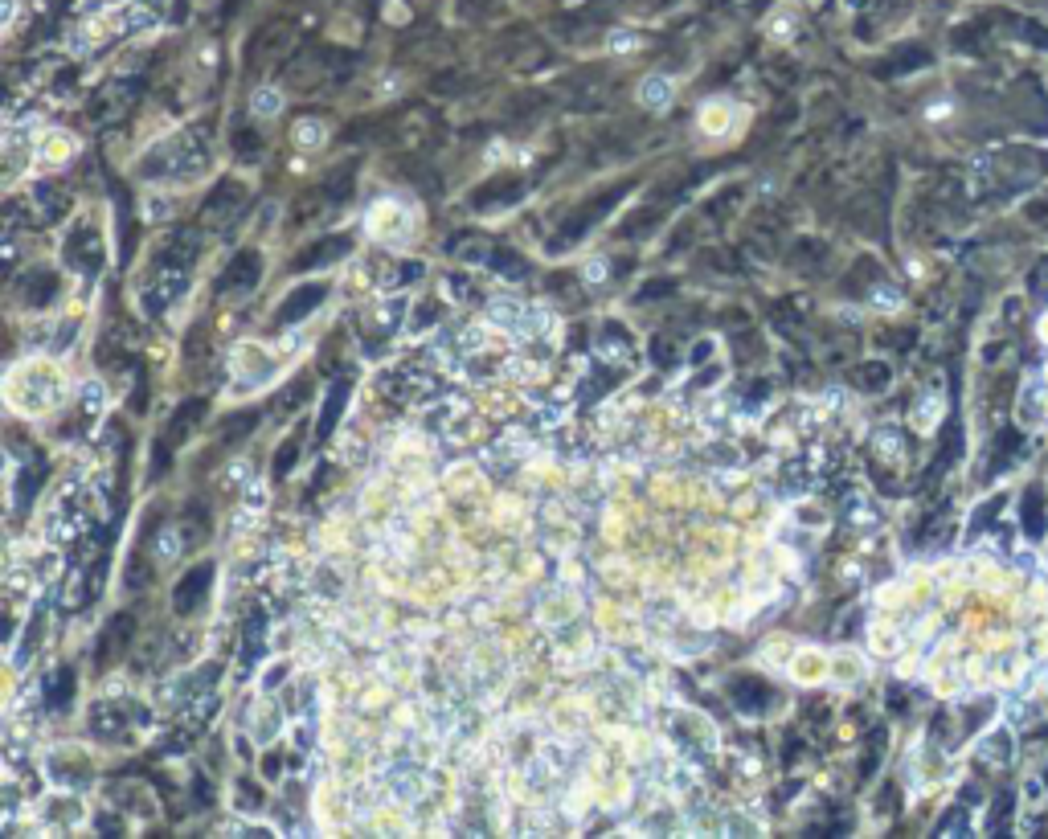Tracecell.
Masks as SVG:
<instances>
[{"label":"cell","mask_w":1048,"mask_h":839,"mask_svg":"<svg viewBox=\"0 0 1048 839\" xmlns=\"http://www.w3.org/2000/svg\"><path fill=\"white\" fill-rule=\"evenodd\" d=\"M201 168H209V144L197 131H185V136L156 144L140 160V176H148V181H189Z\"/></svg>","instance_id":"cell-1"},{"label":"cell","mask_w":1048,"mask_h":839,"mask_svg":"<svg viewBox=\"0 0 1048 839\" xmlns=\"http://www.w3.org/2000/svg\"><path fill=\"white\" fill-rule=\"evenodd\" d=\"M627 193H631V185H615V189H606V193H598L594 201L578 205V209H574L570 217H565V226H561V234H557V238L549 242V250H553V254H561V250H570V246H578V242H582V238H586V234H590V230H594V226L602 222V217H606L610 209H615V205H619V201H623Z\"/></svg>","instance_id":"cell-2"},{"label":"cell","mask_w":1048,"mask_h":839,"mask_svg":"<svg viewBox=\"0 0 1048 839\" xmlns=\"http://www.w3.org/2000/svg\"><path fill=\"white\" fill-rule=\"evenodd\" d=\"M524 193H529V181H524V176H492L488 185L471 189L467 205L475 213H500V209H512Z\"/></svg>","instance_id":"cell-3"},{"label":"cell","mask_w":1048,"mask_h":839,"mask_svg":"<svg viewBox=\"0 0 1048 839\" xmlns=\"http://www.w3.org/2000/svg\"><path fill=\"white\" fill-rule=\"evenodd\" d=\"M62 254H66L70 267L82 271V275H99V271H103V238H99V230H95L91 222H78V226H74V234L66 238Z\"/></svg>","instance_id":"cell-4"},{"label":"cell","mask_w":1048,"mask_h":839,"mask_svg":"<svg viewBox=\"0 0 1048 839\" xmlns=\"http://www.w3.org/2000/svg\"><path fill=\"white\" fill-rule=\"evenodd\" d=\"M348 254H353V238L332 234V238L312 242L308 250H299V254L291 258V271H324V267H332V262H340V258H348Z\"/></svg>","instance_id":"cell-5"},{"label":"cell","mask_w":1048,"mask_h":839,"mask_svg":"<svg viewBox=\"0 0 1048 839\" xmlns=\"http://www.w3.org/2000/svg\"><path fill=\"white\" fill-rule=\"evenodd\" d=\"M185 287H189V267H168V262H160V267H156V283L144 291V307L156 316V312H164L172 299H181Z\"/></svg>","instance_id":"cell-6"},{"label":"cell","mask_w":1048,"mask_h":839,"mask_svg":"<svg viewBox=\"0 0 1048 839\" xmlns=\"http://www.w3.org/2000/svg\"><path fill=\"white\" fill-rule=\"evenodd\" d=\"M54 295H58V275L54 271H46V267H33V271H25L17 283H13V299L21 303V307H50L54 303Z\"/></svg>","instance_id":"cell-7"},{"label":"cell","mask_w":1048,"mask_h":839,"mask_svg":"<svg viewBox=\"0 0 1048 839\" xmlns=\"http://www.w3.org/2000/svg\"><path fill=\"white\" fill-rule=\"evenodd\" d=\"M131 635H136V618H131V614H115L111 623H107V631L99 635V643H95V668H111L115 659L127 651Z\"/></svg>","instance_id":"cell-8"},{"label":"cell","mask_w":1048,"mask_h":839,"mask_svg":"<svg viewBox=\"0 0 1048 839\" xmlns=\"http://www.w3.org/2000/svg\"><path fill=\"white\" fill-rule=\"evenodd\" d=\"M209 586H213V565L205 561V565L189 569L185 578L177 582V590H172V610H177V614H193V610L209 598Z\"/></svg>","instance_id":"cell-9"},{"label":"cell","mask_w":1048,"mask_h":839,"mask_svg":"<svg viewBox=\"0 0 1048 839\" xmlns=\"http://www.w3.org/2000/svg\"><path fill=\"white\" fill-rule=\"evenodd\" d=\"M381 393H393L398 402H426L434 393V377L418 373V369H393L381 377Z\"/></svg>","instance_id":"cell-10"},{"label":"cell","mask_w":1048,"mask_h":839,"mask_svg":"<svg viewBox=\"0 0 1048 839\" xmlns=\"http://www.w3.org/2000/svg\"><path fill=\"white\" fill-rule=\"evenodd\" d=\"M324 299H328V283H303V287H295V291L283 299V307H279V324H299V320H308Z\"/></svg>","instance_id":"cell-11"},{"label":"cell","mask_w":1048,"mask_h":839,"mask_svg":"<svg viewBox=\"0 0 1048 839\" xmlns=\"http://www.w3.org/2000/svg\"><path fill=\"white\" fill-rule=\"evenodd\" d=\"M82 524H86V504L78 500V496H62V504H58V512H54V520H50V537L62 545H70V541H78V533H82Z\"/></svg>","instance_id":"cell-12"},{"label":"cell","mask_w":1048,"mask_h":839,"mask_svg":"<svg viewBox=\"0 0 1048 839\" xmlns=\"http://www.w3.org/2000/svg\"><path fill=\"white\" fill-rule=\"evenodd\" d=\"M127 721H131V713L123 709V704H115V700L95 704V713H91V729H95L99 741H127V733H123Z\"/></svg>","instance_id":"cell-13"},{"label":"cell","mask_w":1048,"mask_h":839,"mask_svg":"<svg viewBox=\"0 0 1048 839\" xmlns=\"http://www.w3.org/2000/svg\"><path fill=\"white\" fill-rule=\"evenodd\" d=\"M242 201H246L242 185H234V181H222V185H217V189L205 197V209H201V217H205V222H222V217H238V213H242Z\"/></svg>","instance_id":"cell-14"},{"label":"cell","mask_w":1048,"mask_h":839,"mask_svg":"<svg viewBox=\"0 0 1048 839\" xmlns=\"http://www.w3.org/2000/svg\"><path fill=\"white\" fill-rule=\"evenodd\" d=\"M205 410H209L205 397H189V402H181V410L172 414V422H168V447L189 443V434L197 430V422L205 418Z\"/></svg>","instance_id":"cell-15"},{"label":"cell","mask_w":1048,"mask_h":839,"mask_svg":"<svg viewBox=\"0 0 1048 839\" xmlns=\"http://www.w3.org/2000/svg\"><path fill=\"white\" fill-rule=\"evenodd\" d=\"M348 393H353V381L336 377L332 389H328V402H324V410H320V422H316V438H320V443L336 430V422H340V414H344V406H348Z\"/></svg>","instance_id":"cell-16"},{"label":"cell","mask_w":1048,"mask_h":839,"mask_svg":"<svg viewBox=\"0 0 1048 839\" xmlns=\"http://www.w3.org/2000/svg\"><path fill=\"white\" fill-rule=\"evenodd\" d=\"M267 651V614L250 610L246 627H242V672H250L258 664V655Z\"/></svg>","instance_id":"cell-17"},{"label":"cell","mask_w":1048,"mask_h":839,"mask_svg":"<svg viewBox=\"0 0 1048 839\" xmlns=\"http://www.w3.org/2000/svg\"><path fill=\"white\" fill-rule=\"evenodd\" d=\"M258 279H262V258H258V250H242V254L230 262V267H226L222 287H230V291H250Z\"/></svg>","instance_id":"cell-18"},{"label":"cell","mask_w":1048,"mask_h":839,"mask_svg":"<svg viewBox=\"0 0 1048 839\" xmlns=\"http://www.w3.org/2000/svg\"><path fill=\"white\" fill-rule=\"evenodd\" d=\"M33 205H37V222L41 226H50V222H58V217L66 213V193L58 189V185H50V181H41V185H33V197H29Z\"/></svg>","instance_id":"cell-19"},{"label":"cell","mask_w":1048,"mask_h":839,"mask_svg":"<svg viewBox=\"0 0 1048 839\" xmlns=\"http://www.w3.org/2000/svg\"><path fill=\"white\" fill-rule=\"evenodd\" d=\"M201 254V234L193 230H181V234H172L160 250V262H168V267H189V262Z\"/></svg>","instance_id":"cell-20"},{"label":"cell","mask_w":1048,"mask_h":839,"mask_svg":"<svg viewBox=\"0 0 1048 839\" xmlns=\"http://www.w3.org/2000/svg\"><path fill=\"white\" fill-rule=\"evenodd\" d=\"M733 704L741 713H766L770 709V688L762 680H737L733 684Z\"/></svg>","instance_id":"cell-21"},{"label":"cell","mask_w":1048,"mask_h":839,"mask_svg":"<svg viewBox=\"0 0 1048 839\" xmlns=\"http://www.w3.org/2000/svg\"><path fill=\"white\" fill-rule=\"evenodd\" d=\"M74 684H78V680H74L70 668H58V672L46 680V704H50L54 713H62V709H70V704H74Z\"/></svg>","instance_id":"cell-22"},{"label":"cell","mask_w":1048,"mask_h":839,"mask_svg":"<svg viewBox=\"0 0 1048 839\" xmlns=\"http://www.w3.org/2000/svg\"><path fill=\"white\" fill-rule=\"evenodd\" d=\"M979 758L991 762V766L1012 762V733H1008V729H991V733L979 741Z\"/></svg>","instance_id":"cell-23"},{"label":"cell","mask_w":1048,"mask_h":839,"mask_svg":"<svg viewBox=\"0 0 1048 839\" xmlns=\"http://www.w3.org/2000/svg\"><path fill=\"white\" fill-rule=\"evenodd\" d=\"M348 193H353V164H340L328 181H324V197L336 205V201H344Z\"/></svg>","instance_id":"cell-24"},{"label":"cell","mask_w":1048,"mask_h":839,"mask_svg":"<svg viewBox=\"0 0 1048 839\" xmlns=\"http://www.w3.org/2000/svg\"><path fill=\"white\" fill-rule=\"evenodd\" d=\"M660 213H664V205H647V209H639L635 217H627V222H623V234H627V238H643L651 226H660Z\"/></svg>","instance_id":"cell-25"},{"label":"cell","mask_w":1048,"mask_h":839,"mask_svg":"<svg viewBox=\"0 0 1048 839\" xmlns=\"http://www.w3.org/2000/svg\"><path fill=\"white\" fill-rule=\"evenodd\" d=\"M623 373H627V369H623ZM623 373H619V369H598L594 381H586V389H582V402H598L606 389H615V385L623 381Z\"/></svg>","instance_id":"cell-26"},{"label":"cell","mask_w":1048,"mask_h":839,"mask_svg":"<svg viewBox=\"0 0 1048 839\" xmlns=\"http://www.w3.org/2000/svg\"><path fill=\"white\" fill-rule=\"evenodd\" d=\"M254 426H258V410H238V414H230L222 422V434L230 438V443H238V438H246Z\"/></svg>","instance_id":"cell-27"},{"label":"cell","mask_w":1048,"mask_h":839,"mask_svg":"<svg viewBox=\"0 0 1048 839\" xmlns=\"http://www.w3.org/2000/svg\"><path fill=\"white\" fill-rule=\"evenodd\" d=\"M488 267H492V271H500L504 279H520L524 271H529V267H524V262L512 254V250H492V254H488Z\"/></svg>","instance_id":"cell-28"},{"label":"cell","mask_w":1048,"mask_h":839,"mask_svg":"<svg viewBox=\"0 0 1048 839\" xmlns=\"http://www.w3.org/2000/svg\"><path fill=\"white\" fill-rule=\"evenodd\" d=\"M70 762H74V758H70ZM70 762H66V758H54V778H58L62 786H86V782H91V770H86V766H70Z\"/></svg>","instance_id":"cell-29"},{"label":"cell","mask_w":1048,"mask_h":839,"mask_svg":"<svg viewBox=\"0 0 1048 839\" xmlns=\"http://www.w3.org/2000/svg\"><path fill=\"white\" fill-rule=\"evenodd\" d=\"M181 533H185V545L205 541V537H209V516L197 512V508H189V512H185V524H181Z\"/></svg>","instance_id":"cell-30"},{"label":"cell","mask_w":1048,"mask_h":839,"mask_svg":"<svg viewBox=\"0 0 1048 839\" xmlns=\"http://www.w3.org/2000/svg\"><path fill=\"white\" fill-rule=\"evenodd\" d=\"M148 582H152V565H148V557H144V549H140L136 557L127 561V586H131V590H144Z\"/></svg>","instance_id":"cell-31"},{"label":"cell","mask_w":1048,"mask_h":839,"mask_svg":"<svg viewBox=\"0 0 1048 839\" xmlns=\"http://www.w3.org/2000/svg\"><path fill=\"white\" fill-rule=\"evenodd\" d=\"M234 156H238V160H258V156H262V140L254 136V131L242 127L238 136H234Z\"/></svg>","instance_id":"cell-32"},{"label":"cell","mask_w":1048,"mask_h":839,"mask_svg":"<svg viewBox=\"0 0 1048 839\" xmlns=\"http://www.w3.org/2000/svg\"><path fill=\"white\" fill-rule=\"evenodd\" d=\"M885 381H889V369H885V365H860V369H856V385H860V389H881Z\"/></svg>","instance_id":"cell-33"},{"label":"cell","mask_w":1048,"mask_h":839,"mask_svg":"<svg viewBox=\"0 0 1048 839\" xmlns=\"http://www.w3.org/2000/svg\"><path fill=\"white\" fill-rule=\"evenodd\" d=\"M651 361L660 365V369H672L676 365V348L668 336H651Z\"/></svg>","instance_id":"cell-34"},{"label":"cell","mask_w":1048,"mask_h":839,"mask_svg":"<svg viewBox=\"0 0 1048 839\" xmlns=\"http://www.w3.org/2000/svg\"><path fill=\"white\" fill-rule=\"evenodd\" d=\"M295 459H299V438H287V443L279 447V455H275V475H279V479H283V475H291Z\"/></svg>","instance_id":"cell-35"},{"label":"cell","mask_w":1048,"mask_h":839,"mask_svg":"<svg viewBox=\"0 0 1048 839\" xmlns=\"http://www.w3.org/2000/svg\"><path fill=\"white\" fill-rule=\"evenodd\" d=\"M668 295H676V283L672 279H651L639 295H635V303H651V299H668Z\"/></svg>","instance_id":"cell-36"},{"label":"cell","mask_w":1048,"mask_h":839,"mask_svg":"<svg viewBox=\"0 0 1048 839\" xmlns=\"http://www.w3.org/2000/svg\"><path fill=\"white\" fill-rule=\"evenodd\" d=\"M430 324H439V303H430V299H426V303H418V312H414V324H410V328H414V332H426Z\"/></svg>","instance_id":"cell-37"},{"label":"cell","mask_w":1048,"mask_h":839,"mask_svg":"<svg viewBox=\"0 0 1048 839\" xmlns=\"http://www.w3.org/2000/svg\"><path fill=\"white\" fill-rule=\"evenodd\" d=\"M877 451L889 455V459H901V438H897V430H881V434H877Z\"/></svg>","instance_id":"cell-38"},{"label":"cell","mask_w":1048,"mask_h":839,"mask_svg":"<svg viewBox=\"0 0 1048 839\" xmlns=\"http://www.w3.org/2000/svg\"><path fill=\"white\" fill-rule=\"evenodd\" d=\"M254 111H258V115H275V111H279V99H275L271 91H258V95H254Z\"/></svg>","instance_id":"cell-39"},{"label":"cell","mask_w":1048,"mask_h":839,"mask_svg":"<svg viewBox=\"0 0 1048 839\" xmlns=\"http://www.w3.org/2000/svg\"><path fill=\"white\" fill-rule=\"evenodd\" d=\"M238 794H242V799H238V803H242L246 811H254V807H262V794H258V790H254L250 782H238Z\"/></svg>","instance_id":"cell-40"},{"label":"cell","mask_w":1048,"mask_h":839,"mask_svg":"<svg viewBox=\"0 0 1048 839\" xmlns=\"http://www.w3.org/2000/svg\"><path fill=\"white\" fill-rule=\"evenodd\" d=\"M463 86H467L463 78H434L430 91H434V95H455V91H463Z\"/></svg>","instance_id":"cell-41"},{"label":"cell","mask_w":1048,"mask_h":839,"mask_svg":"<svg viewBox=\"0 0 1048 839\" xmlns=\"http://www.w3.org/2000/svg\"><path fill=\"white\" fill-rule=\"evenodd\" d=\"M643 99H647V103H664V99H668V82H655V78H651V82L643 86Z\"/></svg>","instance_id":"cell-42"},{"label":"cell","mask_w":1048,"mask_h":839,"mask_svg":"<svg viewBox=\"0 0 1048 839\" xmlns=\"http://www.w3.org/2000/svg\"><path fill=\"white\" fill-rule=\"evenodd\" d=\"M447 287H451L455 295H467V299L475 295V287H471V279H467V275H451V283H447Z\"/></svg>","instance_id":"cell-43"},{"label":"cell","mask_w":1048,"mask_h":839,"mask_svg":"<svg viewBox=\"0 0 1048 839\" xmlns=\"http://www.w3.org/2000/svg\"><path fill=\"white\" fill-rule=\"evenodd\" d=\"M1024 717H1028V704L1020 696H1012L1008 700V721H1024Z\"/></svg>","instance_id":"cell-44"},{"label":"cell","mask_w":1048,"mask_h":839,"mask_svg":"<svg viewBox=\"0 0 1048 839\" xmlns=\"http://www.w3.org/2000/svg\"><path fill=\"white\" fill-rule=\"evenodd\" d=\"M316 136H320L316 123H299V144H316Z\"/></svg>","instance_id":"cell-45"},{"label":"cell","mask_w":1048,"mask_h":839,"mask_svg":"<svg viewBox=\"0 0 1048 839\" xmlns=\"http://www.w3.org/2000/svg\"><path fill=\"white\" fill-rule=\"evenodd\" d=\"M1016 565H1020L1024 573H1036V557H1028V553H1020V557H1016Z\"/></svg>","instance_id":"cell-46"},{"label":"cell","mask_w":1048,"mask_h":839,"mask_svg":"<svg viewBox=\"0 0 1048 839\" xmlns=\"http://www.w3.org/2000/svg\"><path fill=\"white\" fill-rule=\"evenodd\" d=\"M99 831H107V835H115V831H119V819H111V815H103V819H99Z\"/></svg>","instance_id":"cell-47"},{"label":"cell","mask_w":1048,"mask_h":839,"mask_svg":"<svg viewBox=\"0 0 1048 839\" xmlns=\"http://www.w3.org/2000/svg\"><path fill=\"white\" fill-rule=\"evenodd\" d=\"M283 676H287V668H275V672H271V676H267V688H275V684H279V680H283Z\"/></svg>","instance_id":"cell-48"}]
</instances>
